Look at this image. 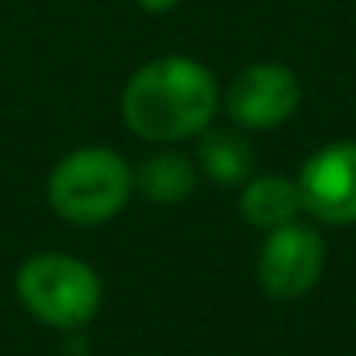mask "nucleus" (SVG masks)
<instances>
[{"mask_svg":"<svg viewBox=\"0 0 356 356\" xmlns=\"http://www.w3.org/2000/svg\"><path fill=\"white\" fill-rule=\"evenodd\" d=\"M218 111L215 73L187 56H159L131 73L121 94L124 124L149 142H180L211 128Z\"/></svg>","mask_w":356,"mask_h":356,"instance_id":"nucleus-1","label":"nucleus"},{"mask_svg":"<svg viewBox=\"0 0 356 356\" xmlns=\"http://www.w3.org/2000/svg\"><path fill=\"white\" fill-rule=\"evenodd\" d=\"M131 187L135 173L121 152L83 145L66 152L49 173V204L73 225H101L128 204Z\"/></svg>","mask_w":356,"mask_h":356,"instance_id":"nucleus-2","label":"nucleus"},{"mask_svg":"<svg viewBox=\"0 0 356 356\" xmlns=\"http://www.w3.org/2000/svg\"><path fill=\"white\" fill-rule=\"evenodd\" d=\"M21 305L52 329L87 325L101 308V280L90 263L66 252H38L17 270Z\"/></svg>","mask_w":356,"mask_h":356,"instance_id":"nucleus-3","label":"nucleus"},{"mask_svg":"<svg viewBox=\"0 0 356 356\" xmlns=\"http://www.w3.org/2000/svg\"><path fill=\"white\" fill-rule=\"evenodd\" d=\"M322 266H325L322 236L312 225L294 218L280 229H270V236L259 249L256 273H259V284L270 298L294 301V298H305L318 284Z\"/></svg>","mask_w":356,"mask_h":356,"instance_id":"nucleus-4","label":"nucleus"},{"mask_svg":"<svg viewBox=\"0 0 356 356\" xmlns=\"http://www.w3.org/2000/svg\"><path fill=\"white\" fill-rule=\"evenodd\" d=\"M301 208L325 225H356V142H332L298 173Z\"/></svg>","mask_w":356,"mask_h":356,"instance_id":"nucleus-5","label":"nucleus"},{"mask_svg":"<svg viewBox=\"0 0 356 356\" xmlns=\"http://www.w3.org/2000/svg\"><path fill=\"white\" fill-rule=\"evenodd\" d=\"M301 104L298 76L280 63H256L242 70L229 87V115L242 128H277Z\"/></svg>","mask_w":356,"mask_h":356,"instance_id":"nucleus-6","label":"nucleus"},{"mask_svg":"<svg viewBox=\"0 0 356 356\" xmlns=\"http://www.w3.org/2000/svg\"><path fill=\"white\" fill-rule=\"evenodd\" d=\"M238 211L249 225L256 229H280L287 222L298 218L301 208V191L298 180L270 173V177H249L242 184V197H238Z\"/></svg>","mask_w":356,"mask_h":356,"instance_id":"nucleus-7","label":"nucleus"},{"mask_svg":"<svg viewBox=\"0 0 356 356\" xmlns=\"http://www.w3.org/2000/svg\"><path fill=\"white\" fill-rule=\"evenodd\" d=\"M197 166L218 187H242L252 177L256 149H252V142L242 131L204 128L201 131V145H197Z\"/></svg>","mask_w":356,"mask_h":356,"instance_id":"nucleus-8","label":"nucleus"},{"mask_svg":"<svg viewBox=\"0 0 356 356\" xmlns=\"http://www.w3.org/2000/svg\"><path fill=\"white\" fill-rule=\"evenodd\" d=\"M194 184H197V170L180 152L145 156V163L135 173V187L156 204H177V201L191 197Z\"/></svg>","mask_w":356,"mask_h":356,"instance_id":"nucleus-9","label":"nucleus"},{"mask_svg":"<svg viewBox=\"0 0 356 356\" xmlns=\"http://www.w3.org/2000/svg\"><path fill=\"white\" fill-rule=\"evenodd\" d=\"M142 10H152V14H159V10H170V7H177L180 0H135Z\"/></svg>","mask_w":356,"mask_h":356,"instance_id":"nucleus-10","label":"nucleus"}]
</instances>
